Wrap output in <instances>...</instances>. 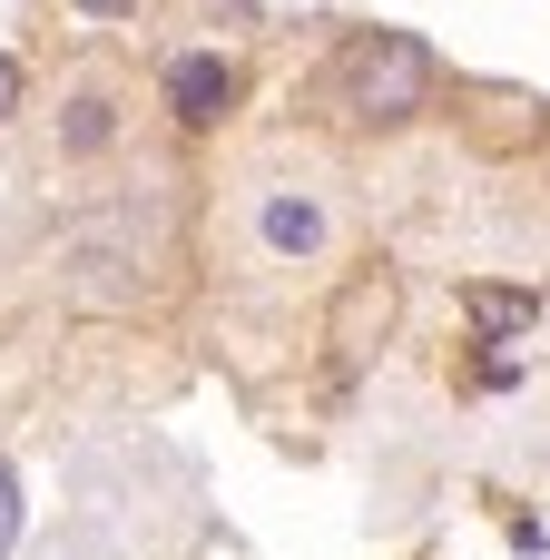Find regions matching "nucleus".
I'll list each match as a JSON object with an SVG mask.
<instances>
[{"label": "nucleus", "mask_w": 550, "mask_h": 560, "mask_svg": "<svg viewBox=\"0 0 550 560\" xmlns=\"http://www.w3.org/2000/svg\"><path fill=\"white\" fill-rule=\"evenodd\" d=\"M256 246L285 256V266H315V256L335 246V207H325L315 187H266V197H256Z\"/></svg>", "instance_id": "obj_2"}, {"label": "nucleus", "mask_w": 550, "mask_h": 560, "mask_svg": "<svg viewBox=\"0 0 550 560\" xmlns=\"http://www.w3.org/2000/svg\"><path fill=\"white\" fill-rule=\"evenodd\" d=\"M0 118H20V59L0 49Z\"/></svg>", "instance_id": "obj_8"}, {"label": "nucleus", "mask_w": 550, "mask_h": 560, "mask_svg": "<svg viewBox=\"0 0 550 560\" xmlns=\"http://www.w3.org/2000/svg\"><path fill=\"white\" fill-rule=\"evenodd\" d=\"M108 128H118L108 89H79V98H69V118H59V148H69V158H89V148H108Z\"/></svg>", "instance_id": "obj_6"}, {"label": "nucleus", "mask_w": 550, "mask_h": 560, "mask_svg": "<svg viewBox=\"0 0 550 560\" xmlns=\"http://www.w3.org/2000/svg\"><path fill=\"white\" fill-rule=\"evenodd\" d=\"M20 541V482H10V463H0V551Z\"/></svg>", "instance_id": "obj_7"}, {"label": "nucleus", "mask_w": 550, "mask_h": 560, "mask_svg": "<svg viewBox=\"0 0 550 560\" xmlns=\"http://www.w3.org/2000/svg\"><path fill=\"white\" fill-rule=\"evenodd\" d=\"M79 10H98V20H118V10H138V0H79Z\"/></svg>", "instance_id": "obj_9"}, {"label": "nucleus", "mask_w": 550, "mask_h": 560, "mask_svg": "<svg viewBox=\"0 0 550 560\" xmlns=\"http://www.w3.org/2000/svg\"><path fill=\"white\" fill-rule=\"evenodd\" d=\"M325 89H335V108H344L354 128H403V118L433 108V49H423L413 30H354V39L335 49Z\"/></svg>", "instance_id": "obj_1"}, {"label": "nucleus", "mask_w": 550, "mask_h": 560, "mask_svg": "<svg viewBox=\"0 0 550 560\" xmlns=\"http://www.w3.org/2000/svg\"><path fill=\"white\" fill-rule=\"evenodd\" d=\"M167 108H177L187 128H217V118L236 108V69H226L217 49H187V59H167Z\"/></svg>", "instance_id": "obj_3"}, {"label": "nucleus", "mask_w": 550, "mask_h": 560, "mask_svg": "<svg viewBox=\"0 0 550 560\" xmlns=\"http://www.w3.org/2000/svg\"><path fill=\"white\" fill-rule=\"evenodd\" d=\"M463 315H472L482 335H531L541 295H512V285H463Z\"/></svg>", "instance_id": "obj_4"}, {"label": "nucleus", "mask_w": 550, "mask_h": 560, "mask_svg": "<svg viewBox=\"0 0 550 560\" xmlns=\"http://www.w3.org/2000/svg\"><path fill=\"white\" fill-rule=\"evenodd\" d=\"M384 315H394V285H384V276L344 295V315H335V345H344V364L364 354V335H384Z\"/></svg>", "instance_id": "obj_5"}]
</instances>
